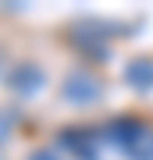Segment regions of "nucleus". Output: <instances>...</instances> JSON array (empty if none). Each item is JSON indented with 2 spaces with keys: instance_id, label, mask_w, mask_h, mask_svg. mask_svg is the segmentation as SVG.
<instances>
[{
  "instance_id": "1",
  "label": "nucleus",
  "mask_w": 153,
  "mask_h": 160,
  "mask_svg": "<svg viewBox=\"0 0 153 160\" xmlns=\"http://www.w3.org/2000/svg\"><path fill=\"white\" fill-rule=\"evenodd\" d=\"M64 100H71V103H93V100H100V82L96 78H89V71H71L68 78H64Z\"/></svg>"
},
{
  "instance_id": "2",
  "label": "nucleus",
  "mask_w": 153,
  "mask_h": 160,
  "mask_svg": "<svg viewBox=\"0 0 153 160\" xmlns=\"http://www.w3.org/2000/svg\"><path fill=\"white\" fill-rule=\"evenodd\" d=\"M39 82H43V71L32 68V64H22V68L11 75V86L22 92V96H28V92H39Z\"/></svg>"
},
{
  "instance_id": "3",
  "label": "nucleus",
  "mask_w": 153,
  "mask_h": 160,
  "mask_svg": "<svg viewBox=\"0 0 153 160\" xmlns=\"http://www.w3.org/2000/svg\"><path fill=\"white\" fill-rule=\"evenodd\" d=\"M128 82H135L139 89L153 86V64L150 61H132L128 64Z\"/></svg>"
},
{
  "instance_id": "4",
  "label": "nucleus",
  "mask_w": 153,
  "mask_h": 160,
  "mask_svg": "<svg viewBox=\"0 0 153 160\" xmlns=\"http://www.w3.org/2000/svg\"><path fill=\"white\" fill-rule=\"evenodd\" d=\"M28 160H57V157L50 153V149H39V153H32V157H28Z\"/></svg>"
},
{
  "instance_id": "5",
  "label": "nucleus",
  "mask_w": 153,
  "mask_h": 160,
  "mask_svg": "<svg viewBox=\"0 0 153 160\" xmlns=\"http://www.w3.org/2000/svg\"><path fill=\"white\" fill-rule=\"evenodd\" d=\"M7 135V121H0V139H4Z\"/></svg>"
}]
</instances>
